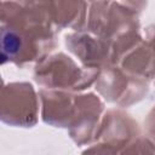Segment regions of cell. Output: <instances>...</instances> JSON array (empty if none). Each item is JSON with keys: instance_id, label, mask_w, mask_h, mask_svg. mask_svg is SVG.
Masks as SVG:
<instances>
[{"instance_id": "6da1fadb", "label": "cell", "mask_w": 155, "mask_h": 155, "mask_svg": "<svg viewBox=\"0 0 155 155\" xmlns=\"http://www.w3.org/2000/svg\"><path fill=\"white\" fill-rule=\"evenodd\" d=\"M0 8L1 63L23 65L46 58L56 46L46 4L2 1Z\"/></svg>"}, {"instance_id": "30bf717a", "label": "cell", "mask_w": 155, "mask_h": 155, "mask_svg": "<svg viewBox=\"0 0 155 155\" xmlns=\"http://www.w3.org/2000/svg\"><path fill=\"white\" fill-rule=\"evenodd\" d=\"M147 131H148L150 138H153L154 142H155V108L148 115V119H147Z\"/></svg>"}, {"instance_id": "8992f818", "label": "cell", "mask_w": 155, "mask_h": 155, "mask_svg": "<svg viewBox=\"0 0 155 155\" xmlns=\"http://www.w3.org/2000/svg\"><path fill=\"white\" fill-rule=\"evenodd\" d=\"M65 44L87 68L101 69L111 62L110 42L94 34H69L65 36Z\"/></svg>"}, {"instance_id": "52a82bcc", "label": "cell", "mask_w": 155, "mask_h": 155, "mask_svg": "<svg viewBox=\"0 0 155 155\" xmlns=\"http://www.w3.org/2000/svg\"><path fill=\"white\" fill-rule=\"evenodd\" d=\"M42 120L56 127H70L75 113V96L52 90H40Z\"/></svg>"}, {"instance_id": "7a4b0ae2", "label": "cell", "mask_w": 155, "mask_h": 155, "mask_svg": "<svg viewBox=\"0 0 155 155\" xmlns=\"http://www.w3.org/2000/svg\"><path fill=\"white\" fill-rule=\"evenodd\" d=\"M99 71L94 68L80 69L70 57L57 53L36 64L34 79L47 88H71L76 91L91 86Z\"/></svg>"}, {"instance_id": "3957f363", "label": "cell", "mask_w": 155, "mask_h": 155, "mask_svg": "<svg viewBox=\"0 0 155 155\" xmlns=\"http://www.w3.org/2000/svg\"><path fill=\"white\" fill-rule=\"evenodd\" d=\"M38 98L28 82L5 84L1 92V121L17 127H31L38 121Z\"/></svg>"}, {"instance_id": "277c9868", "label": "cell", "mask_w": 155, "mask_h": 155, "mask_svg": "<svg viewBox=\"0 0 155 155\" xmlns=\"http://www.w3.org/2000/svg\"><path fill=\"white\" fill-rule=\"evenodd\" d=\"M97 78V90L109 102L122 107L130 105L143 98L148 91L147 82L140 78L126 76L120 69L105 65Z\"/></svg>"}, {"instance_id": "8fae6325", "label": "cell", "mask_w": 155, "mask_h": 155, "mask_svg": "<svg viewBox=\"0 0 155 155\" xmlns=\"http://www.w3.org/2000/svg\"><path fill=\"white\" fill-rule=\"evenodd\" d=\"M147 33H148V45L151 47V50L155 53V24L149 27Z\"/></svg>"}, {"instance_id": "5b68a950", "label": "cell", "mask_w": 155, "mask_h": 155, "mask_svg": "<svg viewBox=\"0 0 155 155\" xmlns=\"http://www.w3.org/2000/svg\"><path fill=\"white\" fill-rule=\"evenodd\" d=\"M103 104L93 93L76 96L75 113L70 125V136L78 144L90 142L97 136V126Z\"/></svg>"}, {"instance_id": "9c48e42d", "label": "cell", "mask_w": 155, "mask_h": 155, "mask_svg": "<svg viewBox=\"0 0 155 155\" xmlns=\"http://www.w3.org/2000/svg\"><path fill=\"white\" fill-rule=\"evenodd\" d=\"M82 155H116V148L111 144H98L87 149Z\"/></svg>"}, {"instance_id": "ba28073f", "label": "cell", "mask_w": 155, "mask_h": 155, "mask_svg": "<svg viewBox=\"0 0 155 155\" xmlns=\"http://www.w3.org/2000/svg\"><path fill=\"white\" fill-rule=\"evenodd\" d=\"M52 23L58 28L70 27L81 30L85 19L86 2H45Z\"/></svg>"}]
</instances>
